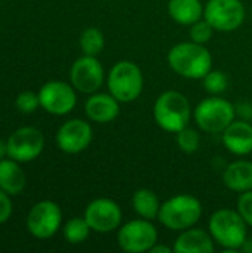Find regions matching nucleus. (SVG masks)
<instances>
[{"instance_id": "obj_23", "label": "nucleus", "mask_w": 252, "mask_h": 253, "mask_svg": "<svg viewBox=\"0 0 252 253\" xmlns=\"http://www.w3.org/2000/svg\"><path fill=\"white\" fill-rule=\"evenodd\" d=\"M91 227L86 222L85 216L83 218H71L70 221H67V224L64 225V239L70 243V245H80L83 243L89 234H91Z\"/></svg>"}, {"instance_id": "obj_10", "label": "nucleus", "mask_w": 252, "mask_h": 253, "mask_svg": "<svg viewBox=\"0 0 252 253\" xmlns=\"http://www.w3.org/2000/svg\"><path fill=\"white\" fill-rule=\"evenodd\" d=\"M83 216L91 230L98 234H107L119 230L123 219L120 206L114 200L107 197L92 200L86 206Z\"/></svg>"}, {"instance_id": "obj_32", "label": "nucleus", "mask_w": 252, "mask_h": 253, "mask_svg": "<svg viewBox=\"0 0 252 253\" xmlns=\"http://www.w3.org/2000/svg\"><path fill=\"white\" fill-rule=\"evenodd\" d=\"M241 251L247 253H252V237H248V239L245 240V243L242 245Z\"/></svg>"}, {"instance_id": "obj_26", "label": "nucleus", "mask_w": 252, "mask_h": 253, "mask_svg": "<svg viewBox=\"0 0 252 253\" xmlns=\"http://www.w3.org/2000/svg\"><path fill=\"white\" fill-rule=\"evenodd\" d=\"M214 27L205 19H199L196 21L195 24L190 25V31H189V36H190V40L195 42V43H199V44H206L212 36H214Z\"/></svg>"}, {"instance_id": "obj_28", "label": "nucleus", "mask_w": 252, "mask_h": 253, "mask_svg": "<svg viewBox=\"0 0 252 253\" xmlns=\"http://www.w3.org/2000/svg\"><path fill=\"white\" fill-rule=\"evenodd\" d=\"M236 209L241 213V216L245 219V222L248 224V227L252 228V190L245 191V193H242L239 196Z\"/></svg>"}, {"instance_id": "obj_12", "label": "nucleus", "mask_w": 252, "mask_h": 253, "mask_svg": "<svg viewBox=\"0 0 252 253\" xmlns=\"http://www.w3.org/2000/svg\"><path fill=\"white\" fill-rule=\"evenodd\" d=\"M104 67L97 56L83 55L77 58L70 70V82L73 87L82 93H95L104 84Z\"/></svg>"}, {"instance_id": "obj_20", "label": "nucleus", "mask_w": 252, "mask_h": 253, "mask_svg": "<svg viewBox=\"0 0 252 253\" xmlns=\"http://www.w3.org/2000/svg\"><path fill=\"white\" fill-rule=\"evenodd\" d=\"M203 4L201 0H169L168 13L180 25H192L203 18Z\"/></svg>"}, {"instance_id": "obj_2", "label": "nucleus", "mask_w": 252, "mask_h": 253, "mask_svg": "<svg viewBox=\"0 0 252 253\" xmlns=\"http://www.w3.org/2000/svg\"><path fill=\"white\" fill-rule=\"evenodd\" d=\"M208 231L224 253L238 252L248 239V224L233 209H218L208 221Z\"/></svg>"}, {"instance_id": "obj_13", "label": "nucleus", "mask_w": 252, "mask_h": 253, "mask_svg": "<svg viewBox=\"0 0 252 253\" xmlns=\"http://www.w3.org/2000/svg\"><path fill=\"white\" fill-rule=\"evenodd\" d=\"M39 99L40 107L53 116H65L71 113L77 102L73 84L59 80L45 83L39 90Z\"/></svg>"}, {"instance_id": "obj_17", "label": "nucleus", "mask_w": 252, "mask_h": 253, "mask_svg": "<svg viewBox=\"0 0 252 253\" xmlns=\"http://www.w3.org/2000/svg\"><path fill=\"white\" fill-rule=\"evenodd\" d=\"M172 249L174 253H212L215 249V242L209 231L192 227L180 231Z\"/></svg>"}, {"instance_id": "obj_5", "label": "nucleus", "mask_w": 252, "mask_h": 253, "mask_svg": "<svg viewBox=\"0 0 252 253\" xmlns=\"http://www.w3.org/2000/svg\"><path fill=\"white\" fill-rule=\"evenodd\" d=\"M108 92L120 102L129 104L140 98L144 89V76L141 68L129 59L117 61L107 77Z\"/></svg>"}, {"instance_id": "obj_8", "label": "nucleus", "mask_w": 252, "mask_h": 253, "mask_svg": "<svg viewBox=\"0 0 252 253\" xmlns=\"http://www.w3.org/2000/svg\"><path fill=\"white\" fill-rule=\"evenodd\" d=\"M245 6L241 0H208L203 18L220 33L236 31L245 21Z\"/></svg>"}, {"instance_id": "obj_29", "label": "nucleus", "mask_w": 252, "mask_h": 253, "mask_svg": "<svg viewBox=\"0 0 252 253\" xmlns=\"http://www.w3.org/2000/svg\"><path fill=\"white\" fill-rule=\"evenodd\" d=\"M12 215V200L7 193L0 190V224H4Z\"/></svg>"}, {"instance_id": "obj_31", "label": "nucleus", "mask_w": 252, "mask_h": 253, "mask_svg": "<svg viewBox=\"0 0 252 253\" xmlns=\"http://www.w3.org/2000/svg\"><path fill=\"white\" fill-rule=\"evenodd\" d=\"M7 156V141L0 139V160H3Z\"/></svg>"}, {"instance_id": "obj_27", "label": "nucleus", "mask_w": 252, "mask_h": 253, "mask_svg": "<svg viewBox=\"0 0 252 253\" xmlns=\"http://www.w3.org/2000/svg\"><path fill=\"white\" fill-rule=\"evenodd\" d=\"M15 105H16V108H18L21 113H24V114H31V113H34V111L40 107L39 93H34V92H30V90L21 92V93L16 96Z\"/></svg>"}, {"instance_id": "obj_11", "label": "nucleus", "mask_w": 252, "mask_h": 253, "mask_svg": "<svg viewBox=\"0 0 252 253\" xmlns=\"http://www.w3.org/2000/svg\"><path fill=\"white\" fill-rule=\"evenodd\" d=\"M45 148L43 133L33 126H24L12 132L7 138V157L27 163L37 159Z\"/></svg>"}, {"instance_id": "obj_16", "label": "nucleus", "mask_w": 252, "mask_h": 253, "mask_svg": "<svg viewBox=\"0 0 252 253\" xmlns=\"http://www.w3.org/2000/svg\"><path fill=\"white\" fill-rule=\"evenodd\" d=\"M85 113L91 122L110 123L117 119L120 113V102L108 93H91L85 102Z\"/></svg>"}, {"instance_id": "obj_9", "label": "nucleus", "mask_w": 252, "mask_h": 253, "mask_svg": "<svg viewBox=\"0 0 252 253\" xmlns=\"http://www.w3.org/2000/svg\"><path fill=\"white\" fill-rule=\"evenodd\" d=\"M61 208L52 200H42L30 209L25 225L33 237L45 240L58 233V230L61 228Z\"/></svg>"}, {"instance_id": "obj_22", "label": "nucleus", "mask_w": 252, "mask_h": 253, "mask_svg": "<svg viewBox=\"0 0 252 253\" xmlns=\"http://www.w3.org/2000/svg\"><path fill=\"white\" fill-rule=\"evenodd\" d=\"M79 44L83 55L98 56L105 46V37L102 31L98 30L97 27H89L82 31L79 37Z\"/></svg>"}, {"instance_id": "obj_1", "label": "nucleus", "mask_w": 252, "mask_h": 253, "mask_svg": "<svg viewBox=\"0 0 252 253\" xmlns=\"http://www.w3.org/2000/svg\"><path fill=\"white\" fill-rule=\"evenodd\" d=\"M168 64L171 70L190 80H202L212 70V55L205 47L195 42H181L168 52Z\"/></svg>"}, {"instance_id": "obj_30", "label": "nucleus", "mask_w": 252, "mask_h": 253, "mask_svg": "<svg viewBox=\"0 0 252 253\" xmlns=\"http://www.w3.org/2000/svg\"><path fill=\"white\" fill-rule=\"evenodd\" d=\"M174 252V249L172 248H169V246H166V245H160L159 242L151 248V251L149 253H171Z\"/></svg>"}, {"instance_id": "obj_19", "label": "nucleus", "mask_w": 252, "mask_h": 253, "mask_svg": "<svg viewBox=\"0 0 252 253\" xmlns=\"http://www.w3.org/2000/svg\"><path fill=\"white\" fill-rule=\"evenodd\" d=\"M25 173L19 166V162L13 159L0 160V190L9 196H18L25 188Z\"/></svg>"}, {"instance_id": "obj_21", "label": "nucleus", "mask_w": 252, "mask_h": 253, "mask_svg": "<svg viewBox=\"0 0 252 253\" xmlns=\"http://www.w3.org/2000/svg\"><path fill=\"white\" fill-rule=\"evenodd\" d=\"M131 203H132L134 212L140 218H144L149 221L157 219L162 203L159 202V197L156 196V193L153 190H149V188L137 190L132 196Z\"/></svg>"}, {"instance_id": "obj_24", "label": "nucleus", "mask_w": 252, "mask_h": 253, "mask_svg": "<svg viewBox=\"0 0 252 253\" xmlns=\"http://www.w3.org/2000/svg\"><path fill=\"white\" fill-rule=\"evenodd\" d=\"M175 142L181 151L187 154L196 153L201 147V133L196 129L186 126L184 129L175 133Z\"/></svg>"}, {"instance_id": "obj_4", "label": "nucleus", "mask_w": 252, "mask_h": 253, "mask_svg": "<svg viewBox=\"0 0 252 253\" xmlns=\"http://www.w3.org/2000/svg\"><path fill=\"white\" fill-rule=\"evenodd\" d=\"M202 203L192 194H177L160 205L159 222L171 231L195 227L202 216Z\"/></svg>"}, {"instance_id": "obj_6", "label": "nucleus", "mask_w": 252, "mask_h": 253, "mask_svg": "<svg viewBox=\"0 0 252 253\" xmlns=\"http://www.w3.org/2000/svg\"><path fill=\"white\" fill-rule=\"evenodd\" d=\"M193 119L201 130L214 135L223 133L224 129L236 120V108L230 101L214 95L196 105Z\"/></svg>"}, {"instance_id": "obj_25", "label": "nucleus", "mask_w": 252, "mask_h": 253, "mask_svg": "<svg viewBox=\"0 0 252 253\" xmlns=\"http://www.w3.org/2000/svg\"><path fill=\"white\" fill-rule=\"evenodd\" d=\"M203 87L208 93L211 95H220L227 90L229 86V79L227 74L220 71V70H211L203 79Z\"/></svg>"}, {"instance_id": "obj_15", "label": "nucleus", "mask_w": 252, "mask_h": 253, "mask_svg": "<svg viewBox=\"0 0 252 253\" xmlns=\"http://www.w3.org/2000/svg\"><path fill=\"white\" fill-rule=\"evenodd\" d=\"M227 151L235 156H248L252 153V125L247 120H233L221 133Z\"/></svg>"}, {"instance_id": "obj_18", "label": "nucleus", "mask_w": 252, "mask_h": 253, "mask_svg": "<svg viewBox=\"0 0 252 253\" xmlns=\"http://www.w3.org/2000/svg\"><path fill=\"white\" fill-rule=\"evenodd\" d=\"M224 185L235 193H245L252 190V162L236 160L232 162L223 172Z\"/></svg>"}, {"instance_id": "obj_14", "label": "nucleus", "mask_w": 252, "mask_h": 253, "mask_svg": "<svg viewBox=\"0 0 252 253\" xmlns=\"http://www.w3.org/2000/svg\"><path fill=\"white\" fill-rule=\"evenodd\" d=\"M94 132L88 122L82 119H71L58 129L55 141L61 151L67 154H77L89 147Z\"/></svg>"}, {"instance_id": "obj_7", "label": "nucleus", "mask_w": 252, "mask_h": 253, "mask_svg": "<svg viewBox=\"0 0 252 253\" xmlns=\"http://www.w3.org/2000/svg\"><path fill=\"white\" fill-rule=\"evenodd\" d=\"M159 242V233L151 221L140 218L132 219L117 230V245L126 253L150 252Z\"/></svg>"}, {"instance_id": "obj_3", "label": "nucleus", "mask_w": 252, "mask_h": 253, "mask_svg": "<svg viewBox=\"0 0 252 253\" xmlns=\"http://www.w3.org/2000/svg\"><path fill=\"white\" fill-rule=\"evenodd\" d=\"M192 107L186 95L178 90H166L157 96L153 105V117L160 129L177 133L189 126L192 119Z\"/></svg>"}]
</instances>
